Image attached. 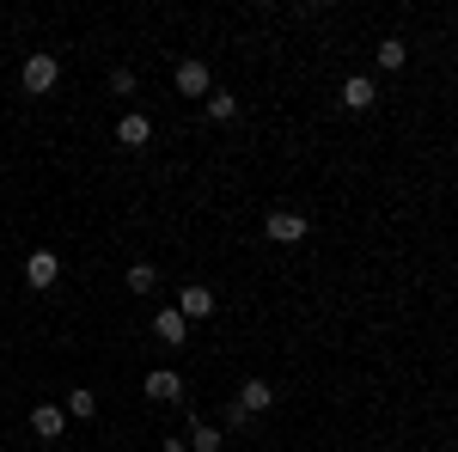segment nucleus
<instances>
[{
  "mask_svg": "<svg viewBox=\"0 0 458 452\" xmlns=\"http://www.w3.org/2000/svg\"><path fill=\"white\" fill-rule=\"evenodd\" d=\"M19 80H25V92H31V98H43V92H55L62 62H55L49 49H31V55H25V68H19Z\"/></svg>",
  "mask_w": 458,
  "mask_h": 452,
  "instance_id": "nucleus-1",
  "label": "nucleus"
},
{
  "mask_svg": "<svg viewBox=\"0 0 458 452\" xmlns=\"http://www.w3.org/2000/svg\"><path fill=\"white\" fill-rule=\"evenodd\" d=\"M110 92H116V98H129V92H135V73L116 68V73H110Z\"/></svg>",
  "mask_w": 458,
  "mask_h": 452,
  "instance_id": "nucleus-17",
  "label": "nucleus"
},
{
  "mask_svg": "<svg viewBox=\"0 0 458 452\" xmlns=\"http://www.w3.org/2000/svg\"><path fill=\"white\" fill-rule=\"evenodd\" d=\"M263 233H269V244H300L306 233H312V220L300 209H276L269 220H263Z\"/></svg>",
  "mask_w": 458,
  "mask_h": 452,
  "instance_id": "nucleus-2",
  "label": "nucleus"
},
{
  "mask_svg": "<svg viewBox=\"0 0 458 452\" xmlns=\"http://www.w3.org/2000/svg\"><path fill=\"white\" fill-rule=\"evenodd\" d=\"M233 404H239L245 416H263V410L276 404V385H269V380H245V385H239V397H233Z\"/></svg>",
  "mask_w": 458,
  "mask_h": 452,
  "instance_id": "nucleus-7",
  "label": "nucleus"
},
{
  "mask_svg": "<svg viewBox=\"0 0 458 452\" xmlns=\"http://www.w3.org/2000/svg\"><path fill=\"white\" fill-rule=\"evenodd\" d=\"M177 92H183V98H208L214 92L208 62H177Z\"/></svg>",
  "mask_w": 458,
  "mask_h": 452,
  "instance_id": "nucleus-4",
  "label": "nucleus"
},
{
  "mask_svg": "<svg viewBox=\"0 0 458 452\" xmlns=\"http://www.w3.org/2000/svg\"><path fill=\"white\" fill-rule=\"evenodd\" d=\"M208 116L214 123H233V116H239V98H233V92H208Z\"/></svg>",
  "mask_w": 458,
  "mask_h": 452,
  "instance_id": "nucleus-15",
  "label": "nucleus"
},
{
  "mask_svg": "<svg viewBox=\"0 0 458 452\" xmlns=\"http://www.w3.org/2000/svg\"><path fill=\"white\" fill-rule=\"evenodd\" d=\"M31 428H37V440H62V434H68V410H62V404H37Z\"/></svg>",
  "mask_w": 458,
  "mask_h": 452,
  "instance_id": "nucleus-6",
  "label": "nucleus"
},
{
  "mask_svg": "<svg viewBox=\"0 0 458 452\" xmlns=\"http://www.w3.org/2000/svg\"><path fill=\"white\" fill-rule=\"evenodd\" d=\"M62 410H68L73 422H92V416H98V397H92V391H68V404H62Z\"/></svg>",
  "mask_w": 458,
  "mask_h": 452,
  "instance_id": "nucleus-14",
  "label": "nucleus"
},
{
  "mask_svg": "<svg viewBox=\"0 0 458 452\" xmlns=\"http://www.w3.org/2000/svg\"><path fill=\"white\" fill-rule=\"evenodd\" d=\"M177 312H183V324H196V318H214V294H208V287H196V281H190V287L177 294Z\"/></svg>",
  "mask_w": 458,
  "mask_h": 452,
  "instance_id": "nucleus-8",
  "label": "nucleus"
},
{
  "mask_svg": "<svg viewBox=\"0 0 458 452\" xmlns=\"http://www.w3.org/2000/svg\"><path fill=\"white\" fill-rule=\"evenodd\" d=\"M183 447H190V452H220V447H226V434H220V428H214V422H196V428H190V440H183Z\"/></svg>",
  "mask_w": 458,
  "mask_h": 452,
  "instance_id": "nucleus-13",
  "label": "nucleus"
},
{
  "mask_svg": "<svg viewBox=\"0 0 458 452\" xmlns=\"http://www.w3.org/2000/svg\"><path fill=\"white\" fill-rule=\"evenodd\" d=\"M116 141H123V147H147V141H153V123H147L141 110H129V116L116 123Z\"/></svg>",
  "mask_w": 458,
  "mask_h": 452,
  "instance_id": "nucleus-11",
  "label": "nucleus"
},
{
  "mask_svg": "<svg viewBox=\"0 0 458 452\" xmlns=\"http://www.w3.org/2000/svg\"><path fill=\"white\" fill-rule=\"evenodd\" d=\"M129 287H135V294H153V287H159V269H153V263H135V269H129Z\"/></svg>",
  "mask_w": 458,
  "mask_h": 452,
  "instance_id": "nucleus-16",
  "label": "nucleus"
},
{
  "mask_svg": "<svg viewBox=\"0 0 458 452\" xmlns=\"http://www.w3.org/2000/svg\"><path fill=\"white\" fill-rule=\"evenodd\" d=\"M373 62H379V68H386V73H397V68H403V62H410V43H403V37H386V43L373 49Z\"/></svg>",
  "mask_w": 458,
  "mask_h": 452,
  "instance_id": "nucleus-12",
  "label": "nucleus"
},
{
  "mask_svg": "<svg viewBox=\"0 0 458 452\" xmlns=\"http://www.w3.org/2000/svg\"><path fill=\"white\" fill-rule=\"evenodd\" d=\"M373 98H379V92H373L367 73H349V80H343V110H373Z\"/></svg>",
  "mask_w": 458,
  "mask_h": 452,
  "instance_id": "nucleus-10",
  "label": "nucleus"
},
{
  "mask_svg": "<svg viewBox=\"0 0 458 452\" xmlns=\"http://www.w3.org/2000/svg\"><path fill=\"white\" fill-rule=\"evenodd\" d=\"M147 397H153V404H177V397H183V380H177L172 367H153V373H147Z\"/></svg>",
  "mask_w": 458,
  "mask_h": 452,
  "instance_id": "nucleus-9",
  "label": "nucleus"
},
{
  "mask_svg": "<svg viewBox=\"0 0 458 452\" xmlns=\"http://www.w3.org/2000/svg\"><path fill=\"white\" fill-rule=\"evenodd\" d=\"M153 337H159L165 348H183V343H190V324H183V312H177V306L153 312Z\"/></svg>",
  "mask_w": 458,
  "mask_h": 452,
  "instance_id": "nucleus-5",
  "label": "nucleus"
},
{
  "mask_svg": "<svg viewBox=\"0 0 458 452\" xmlns=\"http://www.w3.org/2000/svg\"><path fill=\"white\" fill-rule=\"evenodd\" d=\"M25 281H31V287H55V281H62V257H55V251H31V257H25Z\"/></svg>",
  "mask_w": 458,
  "mask_h": 452,
  "instance_id": "nucleus-3",
  "label": "nucleus"
}]
</instances>
